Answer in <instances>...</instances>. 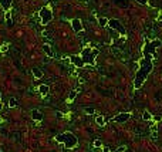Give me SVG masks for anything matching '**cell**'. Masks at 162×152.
Listing matches in <instances>:
<instances>
[{
	"label": "cell",
	"mask_w": 162,
	"mask_h": 152,
	"mask_svg": "<svg viewBox=\"0 0 162 152\" xmlns=\"http://www.w3.org/2000/svg\"><path fill=\"white\" fill-rule=\"evenodd\" d=\"M152 56H155V47L152 45V43H146L145 49H144V58H142L141 64H139V70L137 71V75H135V84H134L135 88H139L144 84L148 74L154 68V66H152Z\"/></svg>",
	"instance_id": "6da1fadb"
},
{
	"label": "cell",
	"mask_w": 162,
	"mask_h": 152,
	"mask_svg": "<svg viewBox=\"0 0 162 152\" xmlns=\"http://www.w3.org/2000/svg\"><path fill=\"white\" fill-rule=\"evenodd\" d=\"M56 141L58 142H61L66 148H74L75 145H77V136H74V134H71V132H64V134H60V135L56 136Z\"/></svg>",
	"instance_id": "7a4b0ae2"
},
{
	"label": "cell",
	"mask_w": 162,
	"mask_h": 152,
	"mask_svg": "<svg viewBox=\"0 0 162 152\" xmlns=\"http://www.w3.org/2000/svg\"><path fill=\"white\" fill-rule=\"evenodd\" d=\"M98 54L97 50H90V49H85L81 54V60H83L84 64H91L94 66L95 64V56Z\"/></svg>",
	"instance_id": "3957f363"
},
{
	"label": "cell",
	"mask_w": 162,
	"mask_h": 152,
	"mask_svg": "<svg viewBox=\"0 0 162 152\" xmlns=\"http://www.w3.org/2000/svg\"><path fill=\"white\" fill-rule=\"evenodd\" d=\"M51 19H53V12H51L47 6H44V7L40 10V20H41V24H47Z\"/></svg>",
	"instance_id": "277c9868"
},
{
	"label": "cell",
	"mask_w": 162,
	"mask_h": 152,
	"mask_svg": "<svg viewBox=\"0 0 162 152\" xmlns=\"http://www.w3.org/2000/svg\"><path fill=\"white\" fill-rule=\"evenodd\" d=\"M108 26L112 27V29L118 30L121 34H125V27L120 23V20H117V19H111V20H108Z\"/></svg>",
	"instance_id": "5b68a950"
},
{
	"label": "cell",
	"mask_w": 162,
	"mask_h": 152,
	"mask_svg": "<svg viewBox=\"0 0 162 152\" xmlns=\"http://www.w3.org/2000/svg\"><path fill=\"white\" fill-rule=\"evenodd\" d=\"M128 119H129V114H128V112H121V114H118V115H115V117H114V121H115V122H120V124L127 122Z\"/></svg>",
	"instance_id": "8992f818"
},
{
	"label": "cell",
	"mask_w": 162,
	"mask_h": 152,
	"mask_svg": "<svg viewBox=\"0 0 162 152\" xmlns=\"http://www.w3.org/2000/svg\"><path fill=\"white\" fill-rule=\"evenodd\" d=\"M71 26H73V30H74L75 33H80V31L83 30V24H81V20H80V19H74V20L71 21Z\"/></svg>",
	"instance_id": "52a82bcc"
},
{
	"label": "cell",
	"mask_w": 162,
	"mask_h": 152,
	"mask_svg": "<svg viewBox=\"0 0 162 152\" xmlns=\"http://www.w3.org/2000/svg\"><path fill=\"white\" fill-rule=\"evenodd\" d=\"M70 61L74 64V66H77V67H83L84 66V63H83V60H81V57H77V56H73V57L70 58Z\"/></svg>",
	"instance_id": "ba28073f"
},
{
	"label": "cell",
	"mask_w": 162,
	"mask_h": 152,
	"mask_svg": "<svg viewBox=\"0 0 162 152\" xmlns=\"http://www.w3.org/2000/svg\"><path fill=\"white\" fill-rule=\"evenodd\" d=\"M31 118H33L34 121H41L43 114L38 111V110H33V111H31Z\"/></svg>",
	"instance_id": "9c48e42d"
},
{
	"label": "cell",
	"mask_w": 162,
	"mask_h": 152,
	"mask_svg": "<svg viewBox=\"0 0 162 152\" xmlns=\"http://www.w3.org/2000/svg\"><path fill=\"white\" fill-rule=\"evenodd\" d=\"M12 2H13V0H0V4H2V7L7 12L9 9L12 7Z\"/></svg>",
	"instance_id": "30bf717a"
},
{
	"label": "cell",
	"mask_w": 162,
	"mask_h": 152,
	"mask_svg": "<svg viewBox=\"0 0 162 152\" xmlns=\"http://www.w3.org/2000/svg\"><path fill=\"white\" fill-rule=\"evenodd\" d=\"M43 50L46 51V54L49 56V57H54V56H56V54H54V51H53V49H51L49 44H44V45H43Z\"/></svg>",
	"instance_id": "8fae6325"
},
{
	"label": "cell",
	"mask_w": 162,
	"mask_h": 152,
	"mask_svg": "<svg viewBox=\"0 0 162 152\" xmlns=\"http://www.w3.org/2000/svg\"><path fill=\"white\" fill-rule=\"evenodd\" d=\"M49 91H50L49 85H40V87H38V92H40L41 95H47V94H49Z\"/></svg>",
	"instance_id": "7c38bea8"
},
{
	"label": "cell",
	"mask_w": 162,
	"mask_h": 152,
	"mask_svg": "<svg viewBox=\"0 0 162 152\" xmlns=\"http://www.w3.org/2000/svg\"><path fill=\"white\" fill-rule=\"evenodd\" d=\"M115 4L117 6H120V7H128L129 6L128 0H115Z\"/></svg>",
	"instance_id": "4fadbf2b"
},
{
	"label": "cell",
	"mask_w": 162,
	"mask_h": 152,
	"mask_svg": "<svg viewBox=\"0 0 162 152\" xmlns=\"http://www.w3.org/2000/svg\"><path fill=\"white\" fill-rule=\"evenodd\" d=\"M31 71H33V74H34V77H36V78H41L43 77V71L40 70V68H37V67H34Z\"/></svg>",
	"instance_id": "5bb4252c"
},
{
	"label": "cell",
	"mask_w": 162,
	"mask_h": 152,
	"mask_svg": "<svg viewBox=\"0 0 162 152\" xmlns=\"http://www.w3.org/2000/svg\"><path fill=\"white\" fill-rule=\"evenodd\" d=\"M95 122L100 125V127H104V124H105V119H104V117H101V115H98L97 117V119H95Z\"/></svg>",
	"instance_id": "9a60e30c"
},
{
	"label": "cell",
	"mask_w": 162,
	"mask_h": 152,
	"mask_svg": "<svg viewBox=\"0 0 162 152\" xmlns=\"http://www.w3.org/2000/svg\"><path fill=\"white\" fill-rule=\"evenodd\" d=\"M9 107H10V108L17 107V100L16 98H10V100H9Z\"/></svg>",
	"instance_id": "2e32d148"
},
{
	"label": "cell",
	"mask_w": 162,
	"mask_h": 152,
	"mask_svg": "<svg viewBox=\"0 0 162 152\" xmlns=\"http://www.w3.org/2000/svg\"><path fill=\"white\" fill-rule=\"evenodd\" d=\"M84 111H85V114H88V115H92V114H94V112H95V110H94V108H92V107H85V108H84Z\"/></svg>",
	"instance_id": "e0dca14e"
},
{
	"label": "cell",
	"mask_w": 162,
	"mask_h": 152,
	"mask_svg": "<svg viewBox=\"0 0 162 152\" xmlns=\"http://www.w3.org/2000/svg\"><path fill=\"white\" fill-rule=\"evenodd\" d=\"M6 19H7V26H9V27H12V26H13V20H12V16H10V12H7Z\"/></svg>",
	"instance_id": "ac0fdd59"
},
{
	"label": "cell",
	"mask_w": 162,
	"mask_h": 152,
	"mask_svg": "<svg viewBox=\"0 0 162 152\" xmlns=\"http://www.w3.org/2000/svg\"><path fill=\"white\" fill-rule=\"evenodd\" d=\"M142 118L145 119V121H149V119L152 118V115H151L148 111H144V114H142Z\"/></svg>",
	"instance_id": "d6986e66"
},
{
	"label": "cell",
	"mask_w": 162,
	"mask_h": 152,
	"mask_svg": "<svg viewBox=\"0 0 162 152\" xmlns=\"http://www.w3.org/2000/svg\"><path fill=\"white\" fill-rule=\"evenodd\" d=\"M151 43H152V45H154L155 49H157V47H161V44H162V41L158 40V38H157V40H152Z\"/></svg>",
	"instance_id": "ffe728a7"
},
{
	"label": "cell",
	"mask_w": 162,
	"mask_h": 152,
	"mask_svg": "<svg viewBox=\"0 0 162 152\" xmlns=\"http://www.w3.org/2000/svg\"><path fill=\"white\" fill-rule=\"evenodd\" d=\"M98 23H100V26H101V27H104V26H107L108 20H107V19H105V17H101L100 20H98Z\"/></svg>",
	"instance_id": "44dd1931"
},
{
	"label": "cell",
	"mask_w": 162,
	"mask_h": 152,
	"mask_svg": "<svg viewBox=\"0 0 162 152\" xmlns=\"http://www.w3.org/2000/svg\"><path fill=\"white\" fill-rule=\"evenodd\" d=\"M94 147H95V148H101V147H103V142H101L100 139H95L94 141Z\"/></svg>",
	"instance_id": "7402d4cb"
},
{
	"label": "cell",
	"mask_w": 162,
	"mask_h": 152,
	"mask_svg": "<svg viewBox=\"0 0 162 152\" xmlns=\"http://www.w3.org/2000/svg\"><path fill=\"white\" fill-rule=\"evenodd\" d=\"M75 95H77V91H71V94H70V97H68V100H74L75 98Z\"/></svg>",
	"instance_id": "603a6c76"
},
{
	"label": "cell",
	"mask_w": 162,
	"mask_h": 152,
	"mask_svg": "<svg viewBox=\"0 0 162 152\" xmlns=\"http://www.w3.org/2000/svg\"><path fill=\"white\" fill-rule=\"evenodd\" d=\"M125 149H127V147H120V148L117 149V152H124Z\"/></svg>",
	"instance_id": "cb8c5ba5"
},
{
	"label": "cell",
	"mask_w": 162,
	"mask_h": 152,
	"mask_svg": "<svg viewBox=\"0 0 162 152\" xmlns=\"http://www.w3.org/2000/svg\"><path fill=\"white\" fill-rule=\"evenodd\" d=\"M137 2L139 4H146V3H148V0H137Z\"/></svg>",
	"instance_id": "d4e9b609"
},
{
	"label": "cell",
	"mask_w": 162,
	"mask_h": 152,
	"mask_svg": "<svg viewBox=\"0 0 162 152\" xmlns=\"http://www.w3.org/2000/svg\"><path fill=\"white\" fill-rule=\"evenodd\" d=\"M104 152H110V148H104Z\"/></svg>",
	"instance_id": "484cf974"
},
{
	"label": "cell",
	"mask_w": 162,
	"mask_h": 152,
	"mask_svg": "<svg viewBox=\"0 0 162 152\" xmlns=\"http://www.w3.org/2000/svg\"><path fill=\"white\" fill-rule=\"evenodd\" d=\"M0 98H2V94H0Z\"/></svg>",
	"instance_id": "4316f807"
}]
</instances>
